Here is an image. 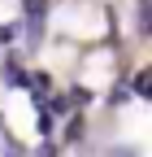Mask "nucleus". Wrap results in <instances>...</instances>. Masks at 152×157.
I'll use <instances>...</instances> for the list:
<instances>
[{"instance_id":"obj_1","label":"nucleus","mask_w":152,"mask_h":157,"mask_svg":"<svg viewBox=\"0 0 152 157\" xmlns=\"http://www.w3.org/2000/svg\"><path fill=\"white\" fill-rule=\"evenodd\" d=\"M5 83H26V74L17 70V66H5Z\"/></svg>"},{"instance_id":"obj_2","label":"nucleus","mask_w":152,"mask_h":157,"mask_svg":"<svg viewBox=\"0 0 152 157\" xmlns=\"http://www.w3.org/2000/svg\"><path fill=\"white\" fill-rule=\"evenodd\" d=\"M26 13H31V17H39V13H44V0H26Z\"/></svg>"}]
</instances>
